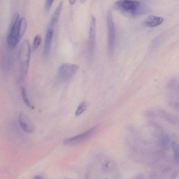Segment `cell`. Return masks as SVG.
<instances>
[{
    "label": "cell",
    "instance_id": "obj_16",
    "mask_svg": "<svg viewBox=\"0 0 179 179\" xmlns=\"http://www.w3.org/2000/svg\"><path fill=\"white\" fill-rule=\"evenodd\" d=\"M41 41V37L39 34L37 35L35 37L32 45V49L36 51L38 49Z\"/></svg>",
    "mask_w": 179,
    "mask_h": 179
},
{
    "label": "cell",
    "instance_id": "obj_2",
    "mask_svg": "<svg viewBox=\"0 0 179 179\" xmlns=\"http://www.w3.org/2000/svg\"><path fill=\"white\" fill-rule=\"evenodd\" d=\"M79 68V66L75 64H63L58 69V76L59 79L62 82H68L73 78Z\"/></svg>",
    "mask_w": 179,
    "mask_h": 179
},
{
    "label": "cell",
    "instance_id": "obj_15",
    "mask_svg": "<svg viewBox=\"0 0 179 179\" xmlns=\"http://www.w3.org/2000/svg\"><path fill=\"white\" fill-rule=\"evenodd\" d=\"M21 95H22V98L26 105L30 108L31 107V104L29 100L28 93L27 92L26 89L24 87H22L21 88Z\"/></svg>",
    "mask_w": 179,
    "mask_h": 179
},
{
    "label": "cell",
    "instance_id": "obj_20",
    "mask_svg": "<svg viewBox=\"0 0 179 179\" xmlns=\"http://www.w3.org/2000/svg\"><path fill=\"white\" fill-rule=\"evenodd\" d=\"M34 178L36 179H41L42 178L40 176H35Z\"/></svg>",
    "mask_w": 179,
    "mask_h": 179
},
{
    "label": "cell",
    "instance_id": "obj_7",
    "mask_svg": "<svg viewBox=\"0 0 179 179\" xmlns=\"http://www.w3.org/2000/svg\"><path fill=\"white\" fill-rule=\"evenodd\" d=\"M140 2L134 0H121L116 2V5L118 8L122 11H134L140 6Z\"/></svg>",
    "mask_w": 179,
    "mask_h": 179
},
{
    "label": "cell",
    "instance_id": "obj_17",
    "mask_svg": "<svg viewBox=\"0 0 179 179\" xmlns=\"http://www.w3.org/2000/svg\"><path fill=\"white\" fill-rule=\"evenodd\" d=\"M172 149L174 152V156L176 162L178 165L179 164V146L176 142H173L172 144Z\"/></svg>",
    "mask_w": 179,
    "mask_h": 179
},
{
    "label": "cell",
    "instance_id": "obj_19",
    "mask_svg": "<svg viewBox=\"0 0 179 179\" xmlns=\"http://www.w3.org/2000/svg\"><path fill=\"white\" fill-rule=\"evenodd\" d=\"M69 3L71 5H73L75 4L76 0H69Z\"/></svg>",
    "mask_w": 179,
    "mask_h": 179
},
{
    "label": "cell",
    "instance_id": "obj_6",
    "mask_svg": "<svg viewBox=\"0 0 179 179\" xmlns=\"http://www.w3.org/2000/svg\"><path fill=\"white\" fill-rule=\"evenodd\" d=\"M97 126L93 127L81 134L66 139L64 141V143L66 145H73L81 143L90 137L97 129Z\"/></svg>",
    "mask_w": 179,
    "mask_h": 179
},
{
    "label": "cell",
    "instance_id": "obj_5",
    "mask_svg": "<svg viewBox=\"0 0 179 179\" xmlns=\"http://www.w3.org/2000/svg\"><path fill=\"white\" fill-rule=\"evenodd\" d=\"M96 19L95 17L92 16L91 20L89 34V57L92 59L94 54L96 41Z\"/></svg>",
    "mask_w": 179,
    "mask_h": 179
},
{
    "label": "cell",
    "instance_id": "obj_8",
    "mask_svg": "<svg viewBox=\"0 0 179 179\" xmlns=\"http://www.w3.org/2000/svg\"><path fill=\"white\" fill-rule=\"evenodd\" d=\"M54 34V29L49 28L45 40L44 49V55L45 60L47 62L49 56L52 40Z\"/></svg>",
    "mask_w": 179,
    "mask_h": 179
},
{
    "label": "cell",
    "instance_id": "obj_9",
    "mask_svg": "<svg viewBox=\"0 0 179 179\" xmlns=\"http://www.w3.org/2000/svg\"><path fill=\"white\" fill-rule=\"evenodd\" d=\"M19 121L21 128L25 132L30 133L33 131L34 125L25 113H22L19 114Z\"/></svg>",
    "mask_w": 179,
    "mask_h": 179
},
{
    "label": "cell",
    "instance_id": "obj_11",
    "mask_svg": "<svg viewBox=\"0 0 179 179\" xmlns=\"http://www.w3.org/2000/svg\"><path fill=\"white\" fill-rule=\"evenodd\" d=\"M63 6V2H61L56 9L53 13L50 21L49 28L54 29V27L58 22L59 18L62 11Z\"/></svg>",
    "mask_w": 179,
    "mask_h": 179
},
{
    "label": "cell",
    "instance_id": "obj_21",
    "mask_svg": "<svg viewBox=\"0 0 179 179\" xmlns=\"http://www.w3.org/2000/svg\"><path fill=\"white\" fill-rule=\"evenodd\" d=\"M87 0H80V2L82 4H84L85 2H86Z\"/></svg>",
    "mask_w": 179,
    "mask_h": 179
},
{
    "label": "cell",
    "instance_id": "obj_3",
    "mask_svg": "<svg viewBox=\"0 0 179 179\" xmlns=\"http://www.w3.org/2000/svg\"><path fill=\"white\" fill-rule=\"evenodd\" d=\"M108 29V50L109 54H113L115 47L116 34L113 15L109 11L107 16Z\"/></svg>",
    "mask_w": 179,
    "mask_h": 179
},
{
    "label": "cell",
    "instance_id": "obj_12",
    "mask_svg": "<svg viewBox=\"0 0 179 179\" xmlns=\"http://www.w3.org/2000/svg\"><path fill=\"white\" fill-rule=\"evenodd\" d=\"M157 111L159 114V115L164 118L165 119L171 122L176 123V120L175 119V117L172 115L161 109H157Z\"/></svg>",
    "mask_w": 179,
    "mask_h": 179
},
{
    "label": "cell",
    "instance_id": "obj_18",
    "mask_svg": "<svg viewBox=\"0 0 179 179\" xmlns=\"http://www.w3.org/2000/svg\"><path fill=\"white\" fill-rule=\"evenodd\" d=\"M54 0H46L45 2V9L46 12H49L51 9Z\"/></svg>",
    "mask_w": 179,
    "mask_h": 179
},
{
    "label": "cell",
    "instance_id": "obj_14",
    "mask_svg": "<svg viewBox=\"0 0 179 179\" xmlns=\"http://www.w3.org/2000/svg\"><path fill=\"white\" fill-rule=\"evenodd\" d=\"M87 107V103L86 101H83L80 104L77 108L75 112V115L76 116H79L84 113Z\"/></svg>",
    "mask_w": 179,
    "mask_h": 179
},
{
    "label": "cell",
    "instance_id": "obj_1",
    "mask_svg": "<svg viewBox=\"0 0 179 179\" xmlns=\"http://www.w3.org/2000/svg\"><path fill=\"white\" fill-rule=\"evenodd\" d=\"M31 53L29 42L27 40H25L21 45L18 56L21 79H24L27 74L30 63Z\"/></svg>",
    "mask_w": 179,
    "mask_h": 179
},
{
    "label": "cell",
    "instance_id": "obj_10",
    "mask_svg": "<svg viewBox=\"0 0 179 179\" xmlns=\"http://www.w3.org/2000/svg\"><path fill=\"white\" fill-rule=\"evenodd\" d=\"M164 21L162 17L156 15H150L143 21V25L149 28H154L161 25Z\"/></svg>",
    "mask_w": 179,
    "mask_h": 179
},
{
    "label": "cell",
    "instance_id": "obj_13",
    "mask_svg": "<svg viewBox=\"0 0 179 179\" xmlns=\"http://www.w3.org/2000/svg\"><path fill=\"white\" fill-rule=\"evenodd\" d=\"M27 26V22L26 19L23 17L20 19L19 23L20 35L21 38L25 33Z\"/></svg>",
    "mask_w": 179,
    "mask_h": 179
},
{
    "label": "cell",
    "instance_id": "obj_4",
    "mask_svg": "<svg viewBox=\"0 0 179 179\" xmlns=\"http://www.w3.org/2000/svg\"><path fill=\"white\" fill-rule=\"evenodd\" d=\"M20 20L14 24L11 25L7 41L8 46L10 49H15L21 38L20 35Z\"/></svg>",
    "mask_w": 179,
    "mask_h": 179
}]
</instances>
